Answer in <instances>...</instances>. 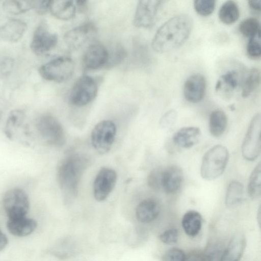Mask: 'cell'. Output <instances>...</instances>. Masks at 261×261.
<instances>
[{
	"label": "cell",
	"mask_w": 261,
	"mask_h": 261,
	"mask_svg": "<svg viewBox=\"0 0 261 261\" xmlns=\"http://www.w3.org/2000/svg\"><path fill=\"white\" fill-rule=\"evenodd\" d=\"M193 27L192 18L185 14L171 18L158 30L151 43L152 49L163 53L181 45L189 37Z\"/></svg>",
	"instance_id": "obj_1"
},
{
	"label": "cell",
	"mask_w": 261,
	"mask_h": 261,
	"mask_svg": "<svg viewBox=\"0 0 261 261\" xmlns=\"http://www.w3.org/2000/svg\"><path fill=\"white\" fill-rule=\"evenodd\" d=\"M88 165L87 156L79 153L70 154L59 162L57 179L67 202L76 197L80 179Z\"/></svg>",
	"instance_id": "obj_2"
},
{
	"label": "cell",
	"mask_w": 261,
	"mask_h": 261,
	"mask_svg": "<svg viewBox=\"0 0 261 261\" xmlns=\"http://www.w3.org/2000/svg\"><path fill=\"white\" fill-rule=\"evenodd\" d=\"M229 159L227 148L222 145H216L204 154L200 167L201 177L208 180L216 179L225 171Z\"/></svg>",
	"instance_id": "obj_3"
},
{
	"label": "cell",
	"mask_w": 261,
	"mask_h": 261,
	"mask_svg": "<svg viewBox=\"0 0 261 261\" xmlns=\"http://www.w3.org/2000/svg\"><path fill=\"white\" fill-rule=\"evenodd\" d=\"M36 128L41 138L49 145L61 147L66 141L65 134L59 121L50 114L39 116L35 122Z\"/></svg>",
	"instance_id": "obj_4"
},
{
	"label": "cell",
	"mask_w": 261,
	"mask_h": 261,
	"mask_svg": "<svg viewBox=\"0 0 261 261\" xmlns=\"http://www.w3.org/2000/svg\"><path fill=\"white\" fill-rule=\"evenodd\" d=\"M74 68V63L71 58L60 57L42 65L39 68V72L44 79L59 83L70 79Z\"/></svg>",
	"instance_id": "obj_5"
},
{
	"label": "cell",
	"mask_w": 261,
	"mask_h": 261,
	"mask_svg": "<svg viewBox=\"0 0 261 261\" xmlns=\"http://www.w3.org/2000/svg\"><path fill=\"white\" fill-rule=\"evenodd\" d=\"M5 134L10 140L17 141L29 145L31 143V133L26 121L24 112L15 109L9 113L5 127Z\"/></svg>",
	"instance_id": "obj_6"
},
{
	"label": "cell",
	"mask_w": 261,
	"mask_h": 261,
	"mask_svg": "<svg viewBox=\"0 0 261 261\" xmlns=\"http://www.w3.org/2000/svg\"><path fill=\"white\" fill-rule=\"evenodd\" d=\"M260 130L261 117L257 113L251 120L242 146V156L247 161H253L260 154Z\"/></svg>",
	"instance_id": "obj_7"
},
{
	"label": "cell",
	"mask_w": 261,
	"mask_h": 261,
	"mask_svg": "<svg viewBox=\"0 0 261 261\" xmlns=\"http://www.w3.org/2000/svg\"><path fill=\"white\" fill-rule=\"evenodd\" d=\"M3 203L9 219L25 217L30 207L28 195L18 188L8 190L4 196Z\"/></svg>",
	"instance_id": "obj_8"
},
{
	"label": "cell",
	"mask_w": 261,
	"mask_h": 261,
	"mask_svg": "<svg viewBox=\"0 0 261 261\" xmlns=\"http://www.w3.org/2000/svg\"><path fill=\"white\" fill-rule=\"evenodd\" d=\"M116 126L111 120L98 122L91 133V142L94 149L100 154H105L111 149L116 134Z\"/></svg>",
	"instance_id": "obj_9"
},
{
	"label": "cell",
	"mask_w": 261,
	"mask_h": 261,
	"mask_svg": "<svg viewBox=\"0 0 261 261\" xmlns=\"http://www.w3.org/2000/svg\"><path fill=\"white\" fill-rule=\"evenodd\" d=\"M97 86L95 80L91 76L84 75L80 77L72 87L69 100L76 107L85 106L95 98Z\"/></svg>",
	"instance_id": "obj_10"
},
{
	"label": "cell",
	"mask_w": 261,
	"mask_h": 261,
	"mask_svg": "<svg viewBox=\"0 0 261 261\" xmlns=\"http://www.w3.org/2000/svg\"><path fill=\"white\" fill-rule=\"evenodd\" d=\"M58 35L51 32L43 23L35 29L30 44L32 51L36 55H44L54 48L58 42Z\"/></svg>",
	"instance_id": "obj_11"
},
{
	"label": "cell",
	"mask_w": 261,
	"mask_h": 261,
	"mask_svg": "<svg viewBox=\"0 0 261 261\" xmlns=\"http://www.w3.org/2000/svg\"><path fill=\"white\" fill-rule=\"evenodd\" d=\"M117 178V173L113 169H100L93 182V195L97 201H102L107 198L115 187Z\"/></svg>",
	"instance_id": "obj_12"
},
{
	"label": "cell",
	"mask_w": 261,
	"mask_h": 261,
	"mask_svg": "<svg viewBox=\"0 0 261 261\" xmlns=\"http://www.w3.org/2000/svg\"><path fill=\"white\" fill-rule=\"evenodd\" d=\"M162 3L163 1L158 0L139 1L133 19L134 25L143 28L151 27L154 23Z\"/></svg>",
	"instance_id": "obj_13"
},
{
	"label": "cell",
	"mask_w": 261,
	"mask_h": 261,
	"mask_svg": "<svg viewBox=\"0 0 261 261\" xmlns=\"http://www.w3.org/2000/svg\"><path fill=\"white\" fill-rule=\"evenodd\" d=\"M96 32L94 24L86 22L68 31L64 36V41L70 48L77 49L90 40Z\"/></svg>",
	"instance_id": "obj_14"
},
{
	"label": "cell",
	"mask_w": 261,
	"mask_h": 261,
	"mask_svg": "<svg viewBox=\"0 0 261 261\" xmlns=\"http://www.w3.org/2000/svg\"><path fill=\"white\" fill-rule=\"evenodd\" d=\"M109 58V50L102 44H91L86 50L82 60L84 68L95 70L106 66Z\"/></svg>",
	"instance_id": "obj_15"
},
{
	"label": "cell",
	"mask_w": 261,
	"mask_h": 261,
	"mask_svg": "<svg viewBox=\"0 0 261 261\" xmlns=\"http://www.w3.org/2000/svg\"><path fill=\"white\" fill-rule=\"evenodd\" d=\"M206 90V81L203 75L195 73L185 81L183 92L185 99L191 103H197L203 98Z\"/></svg>",
	"instance_id": "obj_16"
},
{
	"label": "cell",
	"mask_w": 261,
	"mask_h": 261,
	"mask_svg": "<svg viewBox=\"0 0 261 261\" xmlns=\"http://www.w3.org/2000/svg\"><path fill=\"white\" fill-rule=\"evenodd\" d=\"M183 181V172L180 167L171 165L162 171L161 185L165 193L172 194L180 189Z\"/></svg>",
	"instance_id": "obj_17"
},
{
	"label": "cell",
	"mask_w": 261,
	"mask_h": 261,
	"mask_svg": "<svg viewBox=\"0 0 261 261\" xmlns=\"http://www.w3.org/2000/svg\"><path fill=\"white\" fill-rule=\"evenodd\" d=\"M27 29L24 21L18 19H9L0 25V41L16 42L23 36Z\"/></svg>",
	"instance_id": "obj_18"
},
{
	"label": "cell",
	"mask_w": 261,
	"mask_h": 261,
	"mask_svg": "<svg viewBox=\"0 0 261 261\" xmlns=\"http://www.w3.org/2000/svg\"><path fill=\"white\" fill-rule=\"evenodd\" d=\"M246 246V240L243 233L236 234L230 240L219 261H240Z\"/></svg>",
	"instance_id": "obj_19"
},
{
	"label": "cell",
	"mask_w": 261,
	"mask_h": 261,
	"mask_svg": "<svg viewBox=\"0 0 261 261\" xmlns=\"http://www.w3.org/2000/svg\"><path fill=\"white\" fill-rule=\"evenodd\" d=\"M201 137V130L195 126H187L178 129L173 136L175 144L183 148H189L195 145Z\"/></svg>",
	"instance_id": "obj_20"
},
{
	"label": "cell",
	"mask_w": 261,
	"mask_h": 261,
	"mask_svg": "<svg viewBox=\"0 0 261 261\" xmlns=\"http://www.w3.org/2000/svg\"><path fill=\"white\" fill-rule=\"evenodd\" d=\"M49 251L59 259H68L77 253V245L73 238L65 237L56 241L50 247Z\"/></svg>",
	"instance_id": "obj_21"
},
{
	"label": "cell",
	"mask_w": 261,
	"mask_h": 261,
	"mask_svg": "<svg viewBox=\"0 0 261 261\" xmlns=\"http://www.w3.org/2000/svg\"><path fill=\"white\" fill-rule=\"evenodd\" d=\"M160 211L158 201L153 199H146L138 204L136 209V218L142 223H149L158 217Z\"/></svg>",
	"instance_id": "obj_22"
},
{
	"label": "cell",
	"mask_w": 261,
	"mask_h": 261,
	"mask_svg": "<svg viewBox=\"0 0 261 261\" xmlns=\"http://www.w3.org/2000/svg\"><path fill=\"white\" fill-rule=\"evenodd\" d=\"M36 221L26 217L9 219L7 226L9 231L17 237H25L32 233L36 228Z\"/></svg>",
	"instance_id": "obj_23"
},
{
	"label": "cell",
	"mask_w": 261,
	"mask_h": 261,
	"mask_svg": "<svg viewBox=\"0 0 261 261\" xmlns=\"http://www.w3.org/2000/svg\"><path fill=\"white\" fill-rule=\"evenodd\" d=\"M49 11L57 18L62 20H68L75 16L76 6L75 2L73 1H50Z\"/></svg>",
	"instance_id": "obj_24"
},
{
	"label": "cell",
	"mask_w": 261,
	"mask_h": 261,
	"mask_svg": "<svg viewBox=\"0 0 261 261\" xmlns=\"http://www.w3.org/2000/svg\"><path fill=\"white\" fill-rule=\"evenodd\" d=\"M202 224L200 214L194 210L189 211L183 216L181 225L185 232L189 236L194 237L199 232Z\"/></svg>",
	"instance_id": "obj_25"
},
{
	"label": "cell",
	"mask_w": 261,
	"mask_h": 261,
	"mask_svg": "<svg viewBox=\"0 0 261 261\" xmlns=\"http://www.w3.org/2000/svg\"><path fill=\"white\" fill-rule=\"evenodd\" d=\"M239 76L235 70L227 71L218 79L215 86L217 92L228 95L231 94L238 87Z\"/></svg>",
	"instance_id": "obj_26"
},
{
	"label": "cell",
	"mask_w": 261,
	"mask_h": 261,
	"mask_svg": "<svg viewBox=\"0 0 261 261\" xmlns=\"http://www.w3.org/2000/svg\"><path fill=\"white\" fill-rule=\"evenodd\" d=\"M227 125V118L222 110H216L213 111L210 116L209 128L211 135L219 137L225 131Z\"/></svg>",
	"instance_id": "obj_27"
},
{
	"label": "cell",
	"mask_w": 261,
	"mask_h": 261,
	"mask_svg": "<svg viewBox=\"0 0 261 261\" xmlns=\"http://www.w3.org/2000/svg\"><path fill=\"white\" fill-rule=\"evenodd\" d=\"M260 71L256 68H252L247 72L241 85L242 96L247 97L251 94L259 86Z\"/></svg>",
	"instance_id": "obj_28"
},
{
	"label": "cell",
	"mask_w": 261,
	"mask_h": 261,
	"mask_svg": "<svg viewBox=\"0 0 261 261\" xmlns=\"http://www.w3.org/2000/svg\"><path fill=\"white\" fill-rule=\"evenodd\" d=\"M240 11L236 3L227 1L220 7L218 16L221 22L226 24L234 23L239 18Z\"/></svg>",
	"instance_id": "obj_29"
},
{
	"label": "cell",
	"mask_w": 261,
	"mask_h": 261,
	"mask_svg": "<svg viewBox=\"0 0 261 261\" xmlns=\"http://www.w3.org/2000/svg\"><path fill=\"white\" fill-rule=\"evenodd\" d=\"M244 196L243 185L237 180L231 181L228 185L226 196L225 204L226 206L231 207L240 203Z\"/></svg>",
	"instance_id": "obj_30"
},
{
	"label": "cell",
	"mask_w": 261,
	"mask_h": 261,
	"mask_svg": "<svg viewBox=\"0 0 261 261\" xmlns=\"http://www.w3.org/2000/svg\"><path fill=\"white\" fill-rule=\"evenodd\" d=\"M248 194L251 199L259 197L261 194V164L259 162L253 170L248 184Z\"/></svg>",
	"instance_id": "obj_31"
},
{
	"label": "cell",
	"mask_w": 261,
	"mask_h": 261,
	"mask_svg": "<svg viewBox=\"0 0 261 261\" xmlns=\"http://www.w3.org/2000/svg\"><path fill=\"white\" fill-rule=\"evenodd\" d=\"M2 6L5 12L17 15L33 9V1H6Z\"/></svg>",
	"instance_id": "obj_32"
},
{
	"label": "cell",
	"mask_w": 261,
	"mask_h": 261,
	"mask_svg": "<svg viewBox=\"0 0 261 261\" xmlns=\"http://www.w3.org/2000/svg\"><path fill=\"white\" fill-rule=\"evenodd\" d=\"M260 27L258 20L253 17H249L243 20L239 24L240 32L249 39L260 35Z\"/></svg>",
	"instance_id": "obj_33"
},
{
	"label": "cell",
	"mask_w": 261,
	"mask_h": 261,
	"mask_svg": "<svg viewBox=\"0 0 261 261\" xmlns=\"http://www.w3.org/2000/svg\"><path fill=\"white\" fill-rule=\"evenodd\" d=\"M216 1L213 0H196L194 1V8L201 16H207L214 11Z\"/></svg>",
	"instance_id": "obj_34"
},
{
	"label": "cell",
	"mask_w": 261,
	"mask_h": 261,
	"mask_svg": "<svg viewBox=\"0 0 261 261\" xmlns=\"http://www.w3.org/2000/svg\"><path fill=\"white\" fill-rule=\"evenodd\" d=\"M126 53L124 48L120 45L115 47L112 51H109L108 61L106 66H113L121 63L126 57Z\"/></svg>",
	"instance_id": "obj_35"
},
{
	"label": "cell",
	"mask_w": 261,
	"mask_h": 261,
	"mask_svg": "<svg viewBox=\"0 0 261 261\" xmlns=\"http://www.w3.org/2000/svg\"><path fill=\"white\" fill-rule=\"evenodd\" d=\"M247 53L252 59H257L261 55L260 35L249 39L247 45Z\"/></svg>",
	"instance_id": "obj_36"
},
{
	"label": "cell",
	"mask_w": 261,
	"mask_h": 261,
	"mask_svg": "<svg viewBox=\"0 0 261 261\" xmlns=\"http://www.w3.org/2000/svg\"><path fill=\"white\" fill-rule=\"evenodd\" d=\"M15 62L10 57H0V79L9 76L12 72Z\"/></svg>",
	"instance_id": "obj_37"
},
{
	"label": "cell",
	"mask_w": 261,
	"mask_h": 261,
	"mask_svg": "<svg viewBox=\"0 0 261 261\" xmlns=\"http://www.w3.org/2000/svg\"><path fill=\"white\" fill-rule=\"evenodd\" d=\"M186 255L180 249L176 247L167 250L163 256V261H186Z\"/></svg>",
	"instance_id": "obj_38"
},
{
	"label": "cell",
	"mask_w": 261,
	"mask_h": 261,
	"mask_svg": "<svg viewBox=\"0 0 261 261\" xmlns=\"http://www.w3.org/2000/svg\"><path fill=\"white\" fill-rule=\"evenodd\" d=\"M162 171L160 169H154L149 173L147 178V184L150 188L156 190L162 187Z\"/></svg>",
	"instance_id": "obj_39"
},
{
	"label": "cell",
	"mask_w": 261,
	"mask_h": 261,
	"mask_svg": "<svg viewBox=\"0 0 261 261\" xmlns=\"http://www.w3.org/2000/svg\"><path fill=\"white\" fill-rule=\"evenodd\" d=\"M178 231L176 228H171L164 231L159 236L161 242L166 244H172L177 242Z\"/></svg>",
	"instance_id": "obj_40"
},
{
	"label": "cell",
	"mask_w": 261,
	"mask_h": 261,
	"mask_svg": "<svg viewBox=\"0 0 261 261\" xmlns=\"http://www.w3.org/2000/svg\"><path fill=\"white\" fill-rule=\"evenodd\" d=\"M213 256L211 254L201 251L193 250L186 255V261H212Z\"/></svg>",
	"instance_id": "obj_41"
},
{
	"label": "cell",
	"mask_w": 261,
	"mask_h": 261,
	"mask_svg": "<svg viewBox=\"0 0 261 261\" xmlns=\"http://www.w3.org/2000/svg\"><path fill=\"white\" fill-rule=\"evenodd\" d=\"M177 113L174 110H170L166 112L161 117L160 124L163 128L172 126L177 119Z\"/></svg>",
	"instance_id": "obj_42"
},
{
	"label": "cell",
	"mask_w": 261,
	"mask_h": 261,
	"mask_svg": "<svg viewBox=\"0 0 261 261\" xmlns=\"http://www.w3.org/2000/svg\"><path fill=\"white\" fill-rule=\"evenodd\" d=\"M50 1H33V9L40 15L45 14L49 11Z\"/></svg>",
	"instance_id": "obj_43"
},
{
	"label": "cell",
	"mask_w": 261,
	"mask_h": 261,
	"mask_svg": "<svg viewBox=\"0 0 261 261\" xmlns=\"http://www.w3.org/2000/svg\"><path fill=\"white\" fill-rule=\"evenodd\" d=\"M248 4L252 10L256 12H259L260 11V1H248Z\"/></svg>",
	"instance_id": "obj_44"
},
{
	"label": "cell",
	"mask_w": 261,
	"mask_h": 261,
	"mask_svg": "<svg viewBox=\"0 0 261 261\" xmlns=\"http://www.w3.org/2000/svg\"><path fill=\"white\" fill-rule=\"evenodd\" d=\"M7 244L8 239L0 229V251L3 250L6 247Z\"/></svg>",
	"instance_id": "obj_45"
},
{
	"label": "cell",
	"mask_w": 261,
	"mask_h": 261,
	"mask_svg": "<svg viewBox=\"0 0 261 261\" xmlns=\"http://www.w3.org/2000/svg\"><path fill=\"white\" fill-rule=\"evenodd\" d=\"M2 112L0 111V120H1V118H2Z\"/></svg>",
	"instance_id": "obj_46"
}]
</instances>
